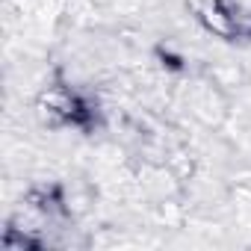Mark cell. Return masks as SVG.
Instances as JSON below:
<instances>
[{
  "mask_svg": "<svg viewBox=\"0 0 251 251\" xmlns=\"http://www.w3.org/2000/svg\"><path fill=\"white\" fill-rule=\"evenodd\" d=\"M36 112L50 127L92 130L95 124V106L68 83H50L48 89H42L36 98Z\"/></svg>",
  "mask_w": 251,
  "mask_h": 251,
  "instance_id": "cell-1",
  "label": "cell"
},
{
  "mask_svg": "<svg viewBox=\"0 0 251 251\" xmlns=\"http://www.w3.org/2000/svg\"><path fill=\"white\" fill-rule=\"evenodd\" d=\"M27 198H30V207L39 210L48 219L65 213V198H62V189L59 186H36V189H30Z\"/></svg>",
  "mask_w": 251,
  "mask_h": 251,
  "instance_id": "cell-3",
  "label": "cell"
},
{
  "mask_svg": "<svg viewBox=\"0 0 251 251\" xmlns=\"http://www.w3.org/2000/svg\"><path fill=\"white\" fill-rule=\"evenodd\" d=\"M201 27L225 42H251V9L239 0H192Z\"/></svg>",
  "mask_w": 251,
  "mask_h": 251,
  "instance_id": "cell-2",
  "label": "cell"
}]
</instances>
